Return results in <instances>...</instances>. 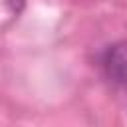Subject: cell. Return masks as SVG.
Wrapping results in <instances>:
<instances>
[{
	"instance_id": "1",
	"label": "cell",
	"mask_w": 127,
	"mask_h": 127,
	"mask_svg": "<svg viewBox=\"0 0 127 127\" xmlns=\"http://www.w3.org/2000/svg\"><path fill=\"white\" fill-rule=\"evenodd\" d=\"M105 69L115 83L127 85V42H121L109 48L105 56Z\"/></svg>"
},
{
	"instance_id": "2",
	"label": "cell",
	"mask_w": 127,
	"mask_h": 127,
	"mask_svg": "<svg viewBox=\"0 0 127 127\" xmlns=\"http://www.w3.org/2000/svg\"><path fill=\"white\" fill-rule=\"evenodd\" d=\"M6 6H8V10L12 12V14H20L22 10H24V6H26V0H6Z\"/></svg>"
}]
</instances>
